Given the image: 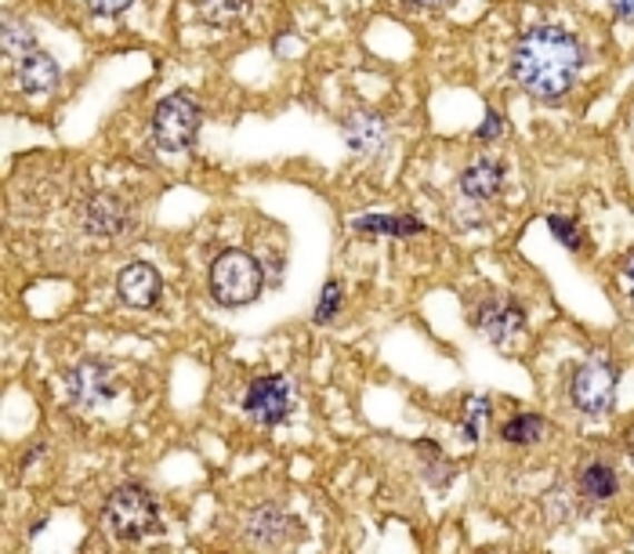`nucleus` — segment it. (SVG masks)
I'll return each instance as SVG.
<instances>
[{"label":"nucleus","mask_w":634,"mask_h":554,"mask_svg":"<svg viewBox=\"0 0 634 554\" xmlns=\"http://www.w3.org/2000/svg\"><path fill=\"white\" fill-rule=\"evenodd\" d=\"M581 66L584 48L558 26H537V30L523 33L512 55V77L537 102H562L581 77Z\"/></svg>","instance_id":"f257e3e1"},{"label":"nucleus","mask_w":634,"mask_h":554,"mask_svg":"<svg viewBox=\"0 0 634 554\" xmlns=\"http://www.w3.org/2000/svg\"><path fill=\"white\" fill-rule=\"evenodd\" d=\"M261 287H265V268L247 250H225L218 254V261L210 265V294H215V301L225 308L258 301Z\"/></svg>","instance_id":"f03ea898"},{"label":"nucleus","mask_w":634,"mask_h":554,"mask_svg":"<svg viewBox=\"0 0 634 554\" xmlns=\"http://www.w3.org/2000/svg\"><path fill=\"white\" fill-rule=\"evenodd\" d=\"M102 525L120 540H142L160 530V511L152 493L142 486H120L112 489L102 511Z\"/></svg>","instance_id":"7ed1b4c3"},{"label":"nucleus","mask_w":634,"mask_h":554,"mask_svg":"<svg viewBox=\"0 0 634 554\" xmlns=\"http://www.w3.org/2000/svg\"><path fill=\"white\" fill-rule=\"evenodd\" d=\"M620 369L610 359H587L569 377V403L587 417H602L616 406Z\"/></svg>","instance_id":"20e7f679"},{"label":"nucleus","mask_w":634,"mask_h":554,"mask_svg":"<svg viewBox=\"0 0 634 554\" xmlns=\"http://www.w3.org/2000/svg\"><path fill=\"white\" fill-rule=\"evenodd\" d=\"M196 127H200V109L189 95H171L164 98L152 112V135H157L160 149H186L192 146L196 138Z\"/></svg>","instance_id":"39448f33"},{"label":"nucleus","mask_w":634,"mask_h":554,"mask_svg":"<svg viewBox=\"0 0 634 554\" xmlns=\"http://www.w3.org/2000/svg\"><path fill=\"white\" fill-rule=\"evenodd\" d=\"M244 409L247 414L258 421V424H279V421H287L290 414V385H287V377H258V380H250V388L244 395Z\"/></svg>","instance_id":"423d86ee"},{"label":"nucleus","mask_w":634,"mask_h":554,"mask_svg":"<svg viewBox=\"0 0 634 554\" xmlns=\"http://www.w3.org/2000/svg\"><path fill=\"white\" fill-rule=\"evenodd\" d=\"M66 392H69V403L77 409H95L102 406L109 395H117V385H112V369L106 363H80L73 374L66 380Z\"/></svg>","instance_id":"0eeeda50"},{"label":"nucleus","mask_w":634,"mask_h":554,"mask_svg":"<svg viewBox=\"0 0 634 554\" xmlns=\"http://www.w3.org/2000/svg\"><path fill=\"white\" fill-rule=\"evenodd\" d=\"M160 290H164L160 273L152 265H146V261L127 265L123 273L117 276V294H120V301L127 308H152L160 301Z\"/></svg>","instance_id":"6e6552de"},{"label":"nucleus","mask_w":634,"mask_h":554,"mask_svg":"<svg viewBox=\"0 0 634 554\" xmlns=\"http://www.w3.org/2000/svg\"><path fill=\"white\" fill-rule=\"evenodd\" d=\"M475 323L493 345L504 348L515 334H523V308L515 301H507V297H493V301H486L475 311Z\"/></svg>","instance_id":"1a4fd4ad"},{"label":"nucleus","mask_w":634,"mask_h":554,"mask_svg":"<svg viewBox=\"0 0 634 554\" xmlns=\"http://www.w3.org/2000/svg\"><path fill=\"white\" fill-rule=\"evenodd\" d=\"M247 536H250V544L284 547L287 540H298L301 530H298V522H294L290 515H284L279 507H258L247 518Z\"/></svg>","instance_id":"9d476101"},{"label":"nucleus","mask_w":634,"mask_h":554,"mask_svg":"<svg viewBox=\"0 0 634 554\" xmlns=\"http://www.w3.org/2000/svg\"><path fill=\"white\" fill-rule=\"evenodd\" d=\"M59 77H62L59 73V62H55L51 55H44V51L26 55V59L19 62V83H22V91H30V95L55 91Z\"/></svg>","instance_id":"9b49d317"},{"label":"nucleus","mask_w":634,"mask_h":554,"mask_svg":"<svg viewBox=\"0 0 634 554\" xmlns=\"http://www.w3.org/2000/svg\"><path fill=\"white\" fill-rule=\"evenodd\" d=\"M501 185H504V167L497 160H475L460 175V192L472 196V200H489V196L501 192Z\"/></svg>","instance_id":"f8f14e48"},{"label":"nucleus","mask_w":634,"mask_h":554,"mask_svg":"<svg viewBox=\"0 0 634 554\" xmlns=\"http://www.w3.org/2000/svg\"><path fill=\"white\" fill-rule=\"evenodd\" d=\"M345 141L356 152H377L380 141H385V123L370 112H356V117L345 120Z\"/></svg>","instance_id":"ddd939ff"},{"label":"nucleus","mask_w":634,"mask_h":554,"mask_svg":"<svg viewBox=\"0 0 634 554\" xmlns=\"http://www.w3.org/2000/svg\"><path fill=\"white\" fill-rule=\"evenodd\" d=\"M616 472H613V464H605V461H595V464H587L584 467V475H581V489L587 501H610V496H616Z\"/></svg>","instance_id":"4468645a"},{"label":"nucleus","mask_w":634,"mask_h":554,"mask_svg":"<svg viewBox=\"0 0 634 554\" xmlns=\"http://www.w3.org/2000/svg\"><path fill=\"white\" fill-rule=\"evenodd\" d=\"M544 432H547V421L541 414H515L501 428V438L507 446H533V443H541Z\"/></svg>","instance_id":"2eb2a0df"},{"label":"nucleus","mask_w":634,"mask_h":554,"mask_svg":"<svg viewBox=\"0 0 634 554\" xmlns=\"http://www.w3.org/2000/svg\"><path fill=\"white\" fill-rule=\"evenodd\" d=\"M0 48H4L8 59H26V55L37 51V37L26 22H16V19H4V33H0Z\"/></svg>","instance_id":"dca6fc26"},{"label":"nucleus","mask_w":634,"mask_h":554,"mask_svg":"<svg viewBox=\"0 0 634 554\" xmlns=\"http://www.w3.org/2000/svg\"><path fill=\"white\" fill-rule=\"evenodd\" d=\"M359 233H388V236H406V233H425V225H420L417 218H359L356 221Z\"/></svg>","instance_id":"f3484780"},{"label":"nucleus","mask_w":634,"mask_h":554,"mask_svg":"<svg viewBox=\"0 0 634 554\" xmlns=\"http://www.w3.org/2000/svg\"><path fill=\"white\" fill-rule=\"evenodd\" d=\"M486 417H489V399H472L468 414H464V424H460V435L468 438V443H478V438H483Z\"/></svg>","instance_id":"a211bd4d"},{"label":"nucleus","mask_w":634,"mask_h":554,"mask_svg":"<svg viewBox=\"0 0 634 554\" xmlns=\"http://www.w3.org/2000/svg\"><path fill=\"white\" fill-rule=\"evenodd\" d=\"M200 16L215 26H225L239 16V0H200Z\"/></svg>","instance_id":"6ab92c4d"},{"label":"nucleus","mask_w":634,"mask_h":554,"mask_svg":"<svg viewBox=\"0 0 634 554\" xmlns=\"http://www.w3.org/2000/svg\"><path fill=\"white\" fill-rule=\"evenodd\" d=\"M547 229H552L558 236V244H566L569 250H581L584 247V236H581V229H576L569 218L552 215V218H547Z\"/></svg>","instance_id":"aec40b11"},{"label":"nucleus","mask_w":634,"mask_h":554,"mask_svg":"<svg viewBox=\"0 0 634 554\" xmlns=\"http://www.w3.org/2000/svg\"><path fill=\"white\" fill-rule=\"evenodd\" d=\"M341 283H327V290H323V297H319V305H316V323H330L334 316H337V308H341Z\"/></svg>","instance_id":"412c9836"},{"label":"nucleus","mask_w":634,"mask_h":554,"mask_svg":"<svg viewBox=\"0 0 634 554\" xmlns=\"http://www.w3.org/2000/svg\"><path fill=\"white\" fill-rule=\"evenodd\" d=\"M501 131H504V120H501V112H486V123L478 127V141H493V138H501Z\"/></svg>","instance_id":"4be33fe9"},{"label":"nucleus","mask_w":634,"mask_h":554,"mask_svg":"<svg viewBox=\"0 0 634 554\" xmlns=\"http://www.w3.org/2000/svg\"><path fill=\"white\" fill-rule=\"evenodd\" d=\"M83 4H88L95 16H120V11L131 4V0H83Z\"/></svg>","instance_id":"5701e85b"},{"label":"nucleus","mask_w":634,"mask_h":554,"mask_svg":"<svg viewBox=\"0 0 634 554\" xmlns=\"http://www.w3.org/2000/svg\"><path fill=\"white\" fill-rule=\"evenodd\" d=\"M610 11L620 22H634V0H610Z\"/></svg>","instance_id":"b1692460"},{"label":"nucleus","mask_w":634,"mask_h":554,"mask_svg":"<svg viewBox=\"0 0 634 554\" xmlns=\"http://www.w3.org/2000/svg\"><path fill=\"white\" fill-rule=\"evenodd\" d=\"M627 283H631V297H634V254L627 258Z\"/></svg>","instance_id":"393cba45"},{"label":"nucleus","mask_w":634,"mask_h":554,"mask_svg":"<svg viewBox=\"0 0 634 554\" xmlns=\"http://www.w3.org/2000/svg\"><path fill=\"white\" fill-rule=\"evenodd\" d=\"M414 4H439V0H414Z\"/></svg>","instance_id":"a878e982"},{"label":"nucleus","mask_w":634,"mask_h":554,"mask_svg":"<svg viewBox=\"0 0 634 554\" xmlns=\"http://www.w3.org/2000/svg\"><path fill=\"white\" fill-rule=\"evenodd\" d=\"M631 464H634V449H631Z\"/></svg>","instance_id":"bb28decb"}]
</instances>
